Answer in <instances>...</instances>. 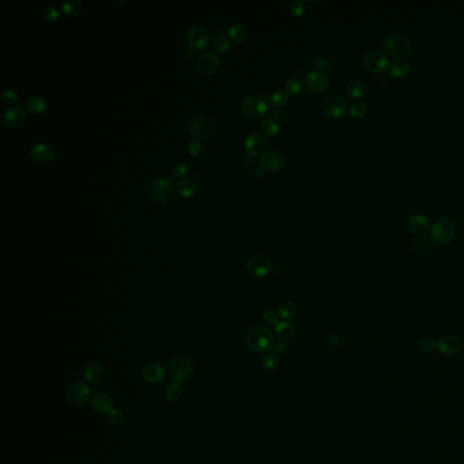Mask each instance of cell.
<instances>
[{
	"mask_svg": "<svg viewBox=\"0 0 464 464\" xmlns=\"http://www.w3.org/2000/svg\"><path fill=\"white\" fill-rule=\"evenodd\" d=\"M189 171V167L187 166L185 163H177L176 165H174V167L173 168V171H172V175L173 177H176V178H181L183 177L184 175H186V173H188Z\"/></svg>",
	"mask_w": 464,
	"mask_h": 464,
	"instance_id": "obj_41",
	"label": "cell"
},
{
	"mask_svg": "<svg viewBox=\"0 0 464 464\" xmlns=\"http://www.w3.org/2000/svg\"><path fill=\"white\" fill-rule=\"evenodd\" d=\"M408 226L411 232L416 235H424L430 230L429 220L423 215H412L408 221Z\"/></svg>",
	"mask_w": 464,
	"mask_h": 464,
	"instance_id": "obj_22",
	"label": "cell"
},
{
	"mask_svg": "<svg viewBox=\"0 0 464 464\" xmlns=\"http://www.w3.org/2000/svg\"><path fill=\"white\" fill-rule=\"evenodd\" d=\"M363 66L372 73L380 74L386 71L389 66L387 54L381 51H371L363 57Z\"/></svg>",
	"mask_w": 464,
	"mask_h": 464,
	"instance_id": "obj_9",
	"label": "cell"
},
{
	"mask_svg": "<svg viewBox=\"0 0 464 464\" xmlns=\"http://www.w3.org/2000/svg\"><path fill=\"white\" fill-rule=\"evenodd\" d=\"M31 155L36 161L47 162L53 159L54 155V148L48 143H36L31 149Z\"/></svg>",
	"mask_w": 464,
	"mask_h": 464,
	"instance_id": "obj_20",
	"label": "cell"
},
{
	"mask_svg": "<svg viewBox=\"0 0 464 464\" xmlns=\"http://www.w3.org/2000/svg\"><path fill=\"white\" fill-rule=\"evenodd\" d=\"M218 130L217 122L206 115L198 116L190 125V132L197 139H208L213 136Z\"/></svg>",
	"mask_w": 464,
	"mask_h": 464,
	"instance_id": "obj_3",
	"label": "cell"
},
{
	"mask_svg": "<svg viewBox=\"0 0 464 464\" xmlns=\"http://www.w3.org/2000/svg\"><path fill=\"white\" fill-rule=\"evenodd\" d=\"M276 333L280 341L286 343L293 339L295 335V329L289 323L280 322L276 327Z\"/></svg>",
	"mask_w": 464,
	"mask_h": 464,
	"instance_id": "obj_26",
	"label": "cell"
},
{
	"mask_svg": "<svg viewBox=\"0 0 464 464\" xmlns=\"http://www.w3.org/2000/svg\"><path fill=\"white\" fill-rule=\"evenodd\" d=\"M263 318L270 325H278L279 323V314L273 309L266 310L263 313Z\"/></svg>",
	"mask_w": 464,
	"mask_h": 464,
	"instance_id": "obj_42",
	"label": "cell"
},
{
	"mask_svg": "<svg viewBox=\"0 0 464 464\" xmlns=\"http://www.w3.org/2000/svg\"><path fill=\"white\" fill-rule=\"evenodd\" d=\"M196 66L202 75H212L220 66V58L213 53L203 54L197 60Z\"/></svg>",
	"mask_w": 464,
	"mask_h": 464,
	"instance_id": "obj_14",
	"label": "cell"
},
{
	"mask_svg": "<svg viewBox=\"0 0 464 464\" xmlns=\"http://www.w3.org/2000/svg\"><path fill=\"white\" fill-rule=\"evenodd\" d=\"M143 377L149 383H159L165 376V369L158 362H150L143 366Z\"/></svg>",
	"mask_w": 464,
	"mask_h": 464,
	"instance_id": "obj_17",
	"label": "cell"
},
{
	"mask_svg": "<svg viewBox=\"0 0 464 464\" xmlns=\"http://www.w3.org/2000/svg\"><path fill=\"white\" fill-rule=\"evenodd\" d=\"M323 109L329 116L334 118H340L346 113V104L339 96H328L323 103Z\"/></svg>",
	"mask_w": 464,
	"mask_h": 464,
	"instance_id": "obj_12",
	"label": "cell"
},
{
	"mask_svg": "<svg viewBox=\"0 0 464 464\" xmlns=\"http://www.w3.org/2000/svg\"><path fill=\"white\" fill-rule=\"evenodd\" d=\"M285 164L283 155L276 151H268L263 154L260 158L262 169L268 172H277L281 170Z\"/></svg>",
	"mask_w": 464,
	"mask_h": 464,
	"instance_id": "obj_13",
	"label": "cell"
},
{
	"mask_svg": "<svg viewBox=\"0 0 464 464\" xmlns=\"http://www.w3.org/2000/svg\"><path fill=\"white\" fill-rule=\"evenodd\" d=\"M197 187L195 182L190 179H181L177 184V191L183 197H191L196 192Z\"/></svg>",
	"mask_w": 464,
	"mask_h": 464,
	"instance_id": "obj_28",
	"label": "cell"
},
{
	"mask_svg": "<svg viewBox=\"0 0 464 464\" xmlns=\"http://www.w3.org/2000/svg\"><path fill=\"white\" fill-rule=\"evenodd\" d=\"M328 343H329V345H331V346H333V347H337V346L340 345V343H341L339 335H334L332 336H330V338L328 339Z\"/></svg>",
	"mask_w": 464,
	"mask_h": 464,
	"instance_id": "obj_48",
	"label": "cell"
},
{
	"mask_svg": "<svg viewBox=\"0 0 464 464\" xmlns=\"http://www.w3.org/2000/svg\"><path fill=\"white\" fill-rule=\"evenodd\" d=\"M305 82L310 89L315 92H321L327 89L329 83L328 76L321 71L313 70L307 74Z\"/></svg>",
	"mask_w": 464,
	"mask_h": 464,
	"instance_id": "obj_16",
	"label": "cell"
},
{
	"mask_svg": "<svg viewBox=\"0 0 464 464\" xmlns=\"http://www.w3.org/2000/svg\"><path fill=\"white\" fill-rule=\"evenodd\" d=\"M182 393V389L177 382L172 383L167 388L166 396L170 401H176Z\"/></svg>",
	"mask_w": 464,
	"mask_h": 464,
	"instance_id": "obj_36",
	"label": "cell"
},
{
	"mask_svg": "<svg viewBox=\"0 0 464 464\" xmlns=\"http://www.w3.org/2000/svg\"><path fill=\"white\" fill-rule=\"evenodd\" d=\"M26 118V112L21 105H15L7 109L4 115V121L10 127H17L23 124Z\"/></svg>",
	"mask_w": 464,
	"mask_h": 464,
	"instance_id": "obj_21",
	"label": "cell"
},
{
	"mask_svg": "<svg viewBox=\"0 0 464 464\" xmlns=\"http://www.w3.org/2000/svg\"><path fill=\"white\" fill-rule=\"evenodd\" d=\"M286 348H287L286 343L280 341V342H276V343H275L273 348H272V351H273L274 353H280V352L285 351Z\"/></svg>",
	"mask_w": 464,
	"mask_h": 464,
	"instance_id": "obj_47",
	"label": "cell"
},
{
	"mask_svg": "<svg viewBox=\"0 0 464 464\" xmlns=\"http://www.w3.org/2000/svg\"><path fill=\"white\" fill-rule=\"evenodd\" d=\"M266 148V142L264 138L258 134L252 133L247 137L245 141V150L250 156H257L260 155Z\"/></svg>",
	"mask_w": 464,
	"mask_h": 464,
	"instance_id": "obj_18",
	"label": "cell"
},
{
	"mask_svg": "<svg viewBox=\"0 0 464 464\" xmlns=\"http://www.w3.org/2000/svg\"><path fill=\"white\" fill-rule=\"evenodd\" d=\"M314 65H315V67L322 68V67L326 66V60L324 59L323 57H316L315 61H314Z\"/></svg>",
	"mask_w": 464,
	"mask_h": 464,
	"instance_id": "obj_49",
	"label": "cell"
},
{
	"mask_svg": "<svg viewBox=\"0 0 464 464\" xmlns=\"http://www.w3.org/2000/svg\"><path fill=\"white\" fill-rule=\"evenodd\" d=\"M345 92L349 97L359 99L362 98L365 94V85L359 80H352L346 84Z\"/></svg>",
	"mask_w": 464,
	"mask_h": 464,
	"instance_id": "obj_27",
	"label": "cell"
},
{
	"mask_svg": "<svg viewBox=\"0 0 464 464\" xmlns=\"http://www.w3.org/2000/svg\"><path fill=\"white\" fill-rule=\"evenodd\" d=\"M290 10H291L292 15L295 17L302 16L304 12L306 11V2H304L302 0L295 1L291 5Z\"/></svg>",
	"mask_w": 464,
	"mask_h": 464,
	"instance_id": "obj_39",
	"label": "cell"
},
{
	"mask_svg": "<svg viewBox=\"0 0 464 464\" xmlns=\"http://www.w3.org/2000/svg\"><path fill=\"white\" fill-rule=\"evenodd\" d=\"M62 7L66 15L74 16L81 9L82 1L81 0H64L62 3Z\"/></svg>",
	"mask_w": 464,
	"mask_h": 464,
	"instance_id": "obj_33",
	"label": "cell"
},
{
	"mask_svg": "<svg viewBox=\"0 0 464 464\" xmlns=\"http://www.w3.org/2000/svg\"><path fill=\"white\" fill-rule=\"evenodd\" d=\"M213 48L217 52L225 53L231 48V42L227 36L223 35L217 36L213 40Z\"/></svg>",
	"mask_w": 464,
	"mask_h": 464,
	"instance_id": "obj_34",
	"label": "cell"
},
{
	"mask_svg": "<svg viewBox=\"0 0 464 464\" xmlns=\"http://www.w3.org/2000/svg\"><path fill=\"white\" fill-rule=\"evenodd\" d=\"M247 345L255 352H267L272 350L276 341L273 334L265 327L252 328L247 335Z\"/></svg>",
	"mask_w": 464,
	"mask_h": 464,
	"instance_id": "obj_1",
	"label": "cell"
},
{
	"mask_svg": "<svg viewBox=\"0 0 464 464\" xmlns=\"http://www.w3.org/2000/svg\"><path fill=\"white\" fill-rule=\"evenodd\" d=\"M2 99L6 103H16L18 102V96L16 92L11 89H5L2 94Z\"/></svg>",
	"mask_w": 464,
	"mask_h": 464,
	"instance_id": "obj_40",
	"label": "cell"
},
{
	"mask_svg": "<svg viewBox=\"0 0 464 464\" xmlns=\"http://www.w3.org/2000/svg\"><path fill=\"white\" fill-rule=\"evenodd\" d=\"M278 364V360L274 355H268L262 360V367L266 371H272L276 368Z\"/></svg>",
	"mask_w": 464,
	"mask_h": 464,
	"instance_id": "obj_38",
	"label": "cell"
},
{
	"mask_svg": "<svg viewBox=\"0 0 464 464\" xmlns=\"http://www.w3.org/2000/svg\"><path fill=\"white\" fill-rule=\"evenodd\" d=\"M349 113L354 118H361L367 113V107L363 103L357 102L352 104L351 107L349 109Z\"/></svg>",
	"mask_w": 464,
	"mask_h": 464,
	"instance_id": "obj_37",
	"label": "cell"
},
{
	"mask_svg": "<svg viewBox=\"0 0 464 464\" xmlns=\"http://www.w3.org/2000/svg\"><path fill=\"white\" fill-rule=\"evenodd\" d=\"M437 348L446 356H453L461 351L462 342L457 336L447 335L441 336L437 342Z\"/></svg>",
	"mask_w": 464,
	"mask_h": 464,
	"instance_id": "obj_15",
	"label": "cell"
},
{
	"mask_svg": "<svg viewBox=\"0 0 464 464\" xmlns=\"http://www.w3.org/2000/svg\"><path fill=\"white\" fill-rule=\"evenodd\" d=\"M91 391L89 387L83 383H77L72 386L67 392V400L74 406L85 405L90 398Z\"/></svg>",
	"mask_w": 464,
	"mask_h": 464,
	"instance_id": "obj_10",
	"label": "cell"
},
{
	"mask_svg": "<svg viewBox=\"0 0 464 464\" xmlns=\"http://www.w3.org/2000/svg\"><path fill=\"white\" fill-rule=\"evenodd\" d=\"M411 71L410 63L405 58H397L391 66V75L396 78L405 77Z\"/></svg>",
	"mask_w": 464,
	"mask_h": 464,
	"instance_id": "obj_23",
	"label": "cell"
},
{
	"mask_svg": "<svg viewBox=\"0 0 464 464\" xmlns=\"http://www.w3.org/2000/svg\"><path fill=\"white\" fill-rule=\"evenodd\" d=\"M241 108L243 113L251 119H260L268 112V104L261 96H252L245 98Z\"/></svg>",
	"mask_w": 464,
	"mask_h": 464,
	"instance_id": "obj_7",
	"label": "cell"
},
{
	"mask_svg": "<svg viewBox=\"0 0 464 464\" xmlns=\"http://www.w3.org/2000/svg\"><path fill=\"white\" fill-rule=\"evenodd\" d=\"M436 346H437V343H435L434 340L430 339V338L423 340V341L420 343V348H421V350L425 352V353L433 351Z\"/></svg>",
	"mask_w": 464,
	"mask_h": 464,
	"instance_id": "obj_44",
	"label": "cell"
},
{
	"mask_svg": "<svg viewBox=\"0 0 464 464\" xmlns=\"http://www.w3.org/2000/svg\"><path fill=\"white\" fill-rule=\"evenodd\" d=\"M456 234V225L449 218H442L435 222L432 228L431 236L438 244H447L452 241Z\"/></svg>",
	"mask_w": 464,
	"mask_h": 464,
	"instance_id": "obj_2",
	"label": "cell"
},
{
	"mask_svg": "<svg viewBox=\"0 0 464 464\" xmlns=\"http://www.w3.org/2000/svg\"><path fill=\"white\" fill-rule=\"evenodd\" d=\"M25 105L29 113H40L46 109L47 103L42 96H33L26 100Z\"/></svg>",
	"mask_w": 464,
	"mask_h": 464,
	"instance_id": "obj_25",
	"label": "cell"
},
{
	"mask_svg": "<svg viewBox=\"0 0 464 464\" xmlns=\"http://www.w3.org/2000/svg\"><path fill=\"white\" fill-rule=\"evenodd\" d=\"M108 419L112 423L119 424L124 420V414L118 409H112L108 412Z\"/></svg>",
	"mask_w": 464,
	"mask_h": 464,
	"instance_id": "obj_43",
	"label": "cell"
},
{
	"mask_svg": "<svg viewBox=\"0 0 464 464\" xmlns=\"http://www.w3.org/2000/svg\"><path fill=\"white\" fill-rule=\"evenodd\" d=\"M385 46L391 55L398 58H403L410 54L412 45L408 37L395 34L389 36L385 41Z\"/></svg>",
	"mask_w": 464,
	"mask_h": 464,
	"instance_id": "obj_6",
	"label": "cell"
},
{
	"mask_svg": "<svg viewBox=\"0 0 464 464\" xmlns=\"http://www.w3.org/2000/svg\"><path fill=\"white\" fill-rule=\"evenodd\" d=\"M188 151H189V153H190L191 155H193V156L199 155L201 154V152H202V144H201V143H200L199 141L193 140V141H191V142H190V143H189V145H188Z\"/></svg>",
	"mask_w": 464,
	"mask_h": 464,
	"instance_id": "obj_46",
	"label": "cell"
},
{
	"mask_svg": "<svg viewBox=\"0 0 464 464\" xmlns=\"http://www.w3.org/2000/svg\"><path fill=\"white\" fill-rule=\"evenodd\" d=\"M104 374V369L101 363H92L84 371V378L90 383L100 381Z\"/></svg>",
	"mask_w": 464,
	"mask_h": 464,
	"instance_id": "obj_24",
	"label": "cell"
},
{
	"mask_svg": "<svg viewBox=\"0 0 464 464\" xmlns=\"http://www.w3.org/2000/svg\"><path fill=\"white\" fill-rule=\"evenodd\" d=\"M229 35L234 41H244L247 37V29L244 26L240 24L232 25L229 29Z\"/></svg>",
	"mask_w": 464,
	"mask_h": 464,
	"instance_id": "obj_29",
	"label": "cell"
},
{
	"mask_svg": "<svg viewBox=\"0 0 464 464\" xmlns=\"http://www.w3.org/2000/svg\"><path fill=\"white\" fill-rule=\"evenodd\" d=\"M279 314L283 319L289 320L293 317H295V315L297 314V309H296L295 305L292 304L291 302H283L280 304Z\"/></svg>",
	"mask_w": 464,
	"mask_h": 464,
	"instance_id": "obj_31",
	"label": "cell"
},
{
	"mask_svg": "<svg viewBox=\"0 0 464 464\" xmlns=\"http://www.w3.org/2000/svg\"><path fill=\"white\" fill-rule=\"evenodd\" d=\"M187 40L191 49L195 51L202 50L208 43V33L203 26H193L188 31Z\"/></svg>",
	"mask_w": 464,
	"mask_h": 464,
	"instance_id": "obj_11",
	"label": "cell"
},
{
	"mask_svg": "<svg viewBox=\"0 0 464 464\" xmlns=\"http://www.w3.org/2000/svg\"><path fill=\"white\" fill-rule=\"evenodd\" d=\"M118 3H120V4H125V2H123V1H118Z\"/></svg>",
	"mask_w": 464,
	"mask_h": 464,
	"instance_id": "obj_50",
	"label": "cell"
},
{
	"mask_svg": "<svg viewBox=\"0 0 464 464\" xmlns=\"http://www.w3.org/2000/svg\"><path fill=\"white\" fill-rule=\"evenodd\" d=\"M45 18L49 21H54L59 17V10L54 6H49L45 10Z\"/></svg>",
	"mask_w": 464,
	"mask_h": 464,
	"instance_id": "obj_45",
	"label": "cell"
},
{
	"mask_svg": "<svg viewBox=\"0 0 464 464\" xmlns=\"http://www.w3.org/2000/svg\"><path fill=\"white\" fill-rule=\"evenodd\" d=\"M286 90L290 95H298L303 90V83L298 78H290L286 83Z\"/></svg>",
	"mask_w": 464,
	"mask_h": 464,
	"instance_id": "obj_35",
	"label": "cell"
},
{
	"mask_svg": "<svg viewBox=\"0 0 464 464\" xmlns=\"http://www.w3.org/2000/svg\"><path fill=\"white\" fill-rule=\"evenodd\" d=\"M192 363L186 357L173 358L169 364V375L173 381L177 383L187 381L192 375Z\"/></svg>",
	"mask_w": 464,
	"mask_h": 464,
	"instance_id": "obj_5",
	"label": "cell"
},
{
	"mask_svg": "<svg viewBox=\"0 0 464 464\" xmlns=\"http://www.w3.org/2000/svg\"><path fill=\"white\" fill-rule=\"evenodd\" d=\"M174 191V186L171 180L161 177L155 180L151 187L150 193L155 203L164 204L170 201Z\"/></svg>",
	"mask_w": 464,
	"mask_h": 464,
	"instance_id": "obj_4",
	"label": "cell"
},
{
	"mask_svg": "<svg viewBox=\"0 0 464 464\" xmlns=\"http://www.w3.org/2000/svg\"><path fill=\"white\" fill-rule=\"evenodd\" d=\"M261 130L267 136L274 137L279 133L280 127L273 119L268 118L262 122Z\"/></svg>",
	"mask_w": 464,
	"mask_h": 464,
	"instance_id": "obj_32",
	"label": "cell"
},
{
	"mask_svg": "<svg viewBox=\"0 0 464 464\" xmlns=\"http://www.w3.org/2000/svg\"><path fill=\"white\" fill-rule=\"evenodd\" d=\"M273 265L267 257L263 255H254L250 257L247 261L248 272L255 278H263L271 273Z\"/></svg>",
	"mask_w": 464,
	"mask_h": 464,
	"instance_id": "obj_8",
	"label": "cell"
},
{
	"mask_svg": "<svg viewBox=\"0 0 464 464\" xmlns=\"http://www.w3.org/2000/svg\"><path fill=\"white\" fill-rule=\"evenodd\" d=\"M113 402L111 396L103 392L96 393L92 399V406L98 413H108L113 409Z\"/></svg>",
	"mask_w": 464,
	"mask_h": 464,
	"instance_id": "obj_19",
	"label": "cell"
},
{
	"mask_svg": "<svg viewBox=\"0 0 464 464\" xmlns=\"http://www.w3.org/2000/svg\"><path fill=\"white\" fill-rule=\"evenodd\" d=\"M287 101H288V96L285 91H282V90L274 92L269 97V103L273 107H281L285 105Z\"/></svg>",
	"mask_w": 464,
	"mask_h": 464,
	"instance_id": "obj_30",
	"label": "cell"
}]
</instances>
